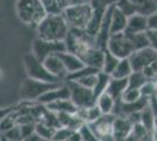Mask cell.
<instances>
[{"label": "cell", "instance_id": "46", "mask_svg": "<svg viewBox=\"0 0 157 141\" xmlns=\"http://www.w3.org/2000/svg\"><path fill=\"white\" fill-rule=\"evenodd\" d=\"M52 141H54V140H52Z\"/></svg>", "mask_w": 157, "mask_h": 141}, {"label": "cell", "instance_id": "12", "mask_svg": "<svg viewBox=\"0 0 157 141\" xmlns=\"http://www.w3.org/2000/svg\"><path fill=\"white\" fill-rule=\"evenodd\" d=\"M44 65L47 68V71L52 75H54L56 79H59L60 81L67 80L68 71H67V68L58 54H53V55L47 57L44 60Z\"/></svg>", "mask_w": 157, "mask_h": 141}, {"label": "cell", "instance_id": "35", "mask_svg": "<svg viewBox=\"0 0 157 141\" xmlns=\"http://www.w3.org/2000/svg\"><path fill=\"white\" fill-rule=\"evenodd\" d=\"M73 132H74V129H72V128L61 126V127H59L56 129L55 134L53 136V140L54 141H68V139H69V136L72 135Z\"/></svg>", "mask_w": 157, "mask_h": 141}, {"label": "cell", "instance_id": "24", "mask_svg": "<svg viewBox=\"0 0 157 141\" xmlns=\"http://www.w3.org/2000/svg\"><path fill=\"white\" fill-rule=\"evenodd\" d=\"M136 7L137 13L143 15H150L157 11V0H131Z\"/></svg>", "mask_w": 157, "mask_h": 141}, {"label": "cell", "instance_id": "10", "mask_svg": "<svg viewBox=\"0 0 157 141\" xmlns=\"http://www.w3.org/2000/svg\"><path fill=\"white\" fill-rule=\"evenodd\" d=\"M115 118H116L115 114H103L95 122L87 125L100 141H115L113 134Z\"/></svg>", "mask_w": 157, "mask_h": 141}, {"label": "cell", "instance_id": "45", "mask_svg": "<svg viewBox=\"0 0 157 141\" xmlns=\"http://www.w3.org/2000/svg\"><path fill=\"white\" fill-rule=\"evenodd\" d=\"M83 141H86V140H83Z\"/></svg>", "mask_w": 157, "mask_h": 141}, {"label": "cell", "instance_id": "9", "mask_svg": "<svg viewBox=\"0 0 157 141\" xmlns=\"http://www.w3.org/2000/svg\"><path fill=\"white\" fill-rule=\"evenodd\" d=\"M67 51L65 41H49L36 37L32 44V53L44 61L47 57Z\"/></svg>", "mask_w": 157, "mask_h": 141}, {"label": "cell", "instance_id": "31", "mask_svg": "<svg viewBox=\"0 0 157 141\" xmlns=\"http://www.w3.org/2000/svg\"><path fill=\"white\" fill-rule=\"evenodd\" d=\"M115 6L117 7L122 13H124L128 18L137 13L136 7L132 4L131 0H117V1L115 2Z\"/></svg>", "mask_w": 157, "mask_h": 141}, {"label": "cell", "instance_id": "25", "mask_svg": "<svg viewBox=\"0 0 157 141\" xmlns=\"http://www.w3.org/2000/svg\"><path fill=\"white\" fill-rule=\"evenodd\" d=\"M140 122H141L149 132H152V131H154V126H155V114H154V109H152L150 104H149L148 106H145V107L141 111Z\"/></svg>", "mask_w": 157, "mask_h": 141}, {"label": "cell", "instance_id": "44", "mask_svg": "<svg viewBox=\"0 0 157 141\" xmlns=\"http://www.w3.org/2000/svg\"><path fill=\"white\" fill-rule=\"evenodd\" d=\"M86 1H88V2H89V1H90V0H86Z\"/></svg>", "mask_w": 157, "mask_h": 141}, {"label": "cell", "instance_id": "11", "mask_svg": "<svg viewBox=\"0 0 157 141\" xmlns=\"http://www.w3.org/2000/svg\"><path fill=\"white\" fill-rule=\"evenodd\" d=\"M129 60L134 71H143L144 68L157 60V51L151 47H144L135 51L129 57Z\"/></svg>", "mask_w": 157, "mask_h": 141}, {"label": "cell", "instance_id": "26", "mask_svg": "<svg viewBox=\"0 0 157 141\" xmlns=\"http://www.w3.org/2000/svg\"><path fill=\"white\" fill-rule=\"evenodd\" d=\"M56 129H58L56 127L51 126V125H48V123L44 122V121H40V122H38V123L35 125V132H36L41 138H44V139L47 141L53 140V136L55 134Z\"/></svg>", "mask_w": 157, "mask_h": 141}, {"label": "cell", "instance_id": "40", "mask_svg": "<svg viewBox=\"0 0 157 141\" xmlns=\"http://www.w3.org/2000/svg\"><path fill=\"white\" fill-rule=\"evenodd\" d=\"M148 29L157 31V11L148 15Z\"/></svg>", "mask_w": 157, "mask_h": 141}, {"label": "cell", "instance_id": "7", "mask_svg": "<svg viewBox=\"0 0 157 141\" xmlns=\"http://www.w3.org/2000/svg\"><path fill=\"white\" fill-rule=\"evenodd\" d=\"M107 49L114 55H116L118 59L129 58L135 52V47L132 45L129 35L125 32L111 34L107 45Z\"/></svg>", "mask_w": 157, "mask_h": 141}, {"label": "cell", "instance_id": "34", "mask_svg": "<svg viewBox=\"0 0 157 141\" xmlns=\"http://www.w3.org/2000/svg\"><path fill=\"white\" fill-rule=\"evenodd\" d=\"M46 8L48 14H59L62 13V8L60 6L59 0H40Z\"/></svg>", "mask_w": 157, "mask_h": 141}, {"label": "cell", "instance_id": "17", "mask_svg": "<svg viewBox=\"0 0 157 141\" xmlns=\"http://www.w3.org/2000/svg\"><path fill=\"white\" fill-rule=\"evenodd\" d=\"M58 55H59V58L62 60L63 65H65L66 68H67L68 75L74 73V72H76L78 69H81V68H83L86 66L85 62L82 61V59H81L78 55L72 53V52H69V51L60 52V53H58Z\"/></svg>", "mask_w": 157, "mask_h": 141}, {"label": "cell", "instance_id": "28", "mask_svg": "<svg viewBox=\"0 0 157 141\" xmlns=\"http://www.w3.org/2000/svg\"><path fill=\"white\" fill-rule=\"evenodd\" d=\"M150 81L142 71H134L131 75L128 78V88H136V89H141L145 82Z\"/></svg>", "mask_w": 157, "mask_h": 141}, {"label": "cell", "instance_id": "27", "mask_svg": "<svg viewBox=\"0 0 157 141\" xmlns=\"http://www.w3.org/2000/svg\"><path fill=\"white\" fill-rule=\"evenodd\" d=\"M110 79H111V76L109 75V74H105V72H102V71L98 73L96 85H95V87L93 88L96 99H98L101 94H103L105 91H107L108 85H109V82H110Z\"/></svg>", "mask_w": 157, "mask_h": 141}, {"label": "cell", "instance_id": "38", "mask_svg": "<svg viewBox=\"0 0 157 141\" xmlns=\"http://www.w3.org/2000/svg\"><path fill=\"white\" fill-rule=\"evenodd\" d=\"M116 1L117 0H90L89 2L92 4L94 10H96V8H108V7L115 5Z\"/></svg>", "mask_w": 157, "mask_h": 141}, {"label": "cell", "instance_id": "19", "mask_svg": "<svg viewBox=\"0 0 157 141\" xmlns=\"http://www.w3.org/2000/svg\"><path fill=\"white\" fill-rule=\"evenodd\" d=\"M127 24H128V17L124 13H122L117 7L114 5L113 12H111V24H110L111 34L125 32Z\"/></svg>", "mask_w": 157, "mask_h": 141}, {"label": "cell", "instance_id": "37", "mask_svg": "<svg viewBox=\"0 0 157 141\" xmlns=\"http://www.w3.org/2000/svg\"><path fill=\"white\" fill-rule=\"evenodd\" d=\"M156 92V82L155 81H148L141 87V93L145 98H152Z\"/></svg>", "mask_w": 157, "mask_h": 141}, {"label": "cell", "instance_id": "39", "mask_svg": "<svg viewBox=\"0 0 157 141\" xmlns=\"http://www.w3.org/2000/svg\"><path fill=\"white\" fill-rule=\"evenodd\" d=\"M147 35H148V40H149V46L157 51V31L148 29Z\"/></svg>", "mask_w": 157, "mask_h": 141}, {"label": "cell", "instance_id": "42", "mask_svg": "<svg viewBox=\"0 0 157 141\" xmlns=\"http://www.w3.org/2000/svg\"><path fill=\"white\" fill-rule=\"evenodd\" d=\"M22 141H47V140H45L44 138H41L36 132H34V133L29 134L28 136H26Z\"/></svg>", "mask_w": 157, "mask_h": 141}, {"label": "cell", "instance_id": "16", "mask_svg": "<svg viewBox=\"0 0 157 141\" xmlns=\"http://www.w3.org/2000/svg\"><path fill=\"white\" fill-rule=\"evenodd\" d=\"M148 31V17L143 14L136 13L128 18V24L125 28V33L136 34Z\"/></svg>", "mask_w": 157, "mask_h": 141}, {"label": "cell", "instance_id": "36", "mask_svg": "<svg viewBox=\"0 0 157 141\" xmlns=\"http://www.w3.org/2000/svg\"><path fill=\"white\" fill-rule=\"evenodd\" d=\"M4 136H6L10 141H22L24 136H22V132L20 126H14L11 129H8L6 132H4Z\"/></svg>", "mask_w": 157, "mask_h": 141}, {"label": "cell", "instance_id": "8", "mask_svg": "<svg viewBox=\"0 0 157 141\" xmlns=\"http://www.w3.org/2000/svg\"><path fill=\"white\" fill-rule=\"evenodd\" d=\"M71 89V99L78 108H89L96 105V96L90 88L83 87L75 81H67Z\"/></svg>", "mask_w": 157, "mask_h": 141}, {"label": "cell", "instance_id": "15", "mask_svg": "<svg viewBox=\"0 0 157 141\" xmlns=\"http://www.w3.org/2000/svg\"><path fill=\"white\" fill-rule=\"evenodd\" d=\"M105 49H101L98 46L92 47L87 53L81 58L85 62L86 66L96 68V69H102L103 66V60H105Z\"/></svg>", "mask_w": 157, "mask_h": 141}, {"label": "cell", "instance_id": "18", "mask_svg": "<svg viewBox=\"0 0 157 141\" xmlns=\"http://www.w3.org/2000/svg\"><path fill=\"white\" fill-rule=\"evenodd\" d=\"M46 108L52 113H71L76 114L78 111V107L73 102L72 99H61V100L51 102L46 106Z\"/></svg>", "mask_w": 157, "mask_h": 141}, {"label": "cell", "instance_id": "6", "mask_svg": "<svg viewBox=\"0 0 157 141\" xmlns=\"http://www.w3.org/2000/svg\"><path fill=\"white\" fill-rule=\"evenodd\" d=\"M22 64L28 78L47 82H62L49 73L44 65V61L38 59L32 52L22 55Z\"/></svg>", "mask_w": 157, "mask_h": 141}, {"label": "cell", "instance_id": "20", "mask_svg": "<svg viewBox=\"0 0 157 141\" xmlns=\"http://www.w3.org/2000/svg\"><path fill=\"white\" fill-rule=\"evenodd\" d=\"M107 8H96L94 10V13H93L90 20L88 22V26L86 27V32L92 35L94 38H96L100 28L102 26V22H103V18H105V14Z\"/></svg>", "mask_w": 157, "mask_h": 141}, {"label": "cell", "instance_id": "21", "mask_svg": "<svg viewBox=\"0 0 157 141\" xmlns=\"http://www.w3.org/2000/svg\"><path fill=\"white\" fill-rule=\"evenodd\" d=\"M127 88H128V78L127 79H115V78H111L105 92H108L114 99L118 100V99H121V96L127 91Z\"/></svg>", "mask_w": 157, "mask_h": 141}, {"label": "cell", "instance_id": "30", "mask_svg": "<svg viewBox=\"0 0 157 141\" xmlns=\"http://www.w3.org/2000/svg\"><path fill=\"white\" fill-rule=\"evenodd\" d=\"M128 35H129V38H130L134 47H135V51L144 48V47H150L149 46V40H148L147 32H142V33H136V34H128Z\"/></svg>", "mask_w": 157, "mask_h": 141}, {"label": "cell", "instance_id": "2", "mask_svg": "<svg viewBox=\"0 0 157 141\" xmlns=\"http://www.w3.org/2000/svg\"><path fill=\"white\" fill-rule=\"evenodd\" d=\"M15 13L22 24L36 29L40 22L46 18V8L40 0H17Z\"/></svg>", "mask_w": 157, "mask_h": 141}, {"label": "cell", "instance_id": "33", "mask_svg": "<svg viewBox=\"0 0 157 141\" xmlns=\"http://www.w3.org/2000/svg\"><path fill=\"white\" fill-rule=\"evenodd\" d=\"M101 72V71H100ZM92 73V74H88V75H86V76H82V78H80L78 80H75V82H78L80 85H82L83 87H87V88H93L95 87V85H96V81H98V73Z\"/></svg>", "mask_w": 157, "mask_h": 141}, {"label": "cell", "instance_id": "14", "mask_svg": "<svg viewBox=\"0 0 157 141\" xmlns=\"http://www.w3.org/2000/svg\"><path fill=\"white\" fill-rule=\"evenodd\" d=\"M61 99H71V89L68 87L67 82L61 84L58 87L53 88L51 91H48L44 95H41L39 99L36 100L38 104L47 106L48 104L54 102V101L61 100Z\"/></svg>", "mask_w": 157, "mask_h": 141}, {"label": "cell", "instance_id": "13", "mask_svg": "<svg viewBox=\"0 0 157 141\" xmlns=\"http://www.w3.org/2000/svg\"><path fill=\"white\" fill-rule=\"evenodd\" d=\"M134 122L128 116L116 115L114 121V139L115 141H125L134 129Z\"/></svg>", "mask_w": 157, "mask_h": 141}, {"label": "cell", "instance_id": "41", "mask_svg": "<svg viewBox=\"0 0 157 141\" xmlns=\"http://www.w3.org/2000/svg\"><path fill=\"white\" fill-rule=\"evenodd\" d=\"M82 2H88V1H86V0H59V4L62 8V11L68 6L78 5V4H82Z\"/></svg>", "mask_w": 157, "mask_h": 141}, {"label": "cell", "instance_id": "32", "mask_svg": "<svg viewBox=\"0 0 157 141\" xmlns=\"http://www.w3.org/2000/svg\"><path fill=\"white\" fill-rule=\"evenodd\" d=\"M143 95L141 93V89H136V88H127L123 95L121 96L120 100L124 104H134L138 101Z\"/></svg>", "mask_w": 157, "mask_h": 141}, {"label": "cell", "instance_id": "1", "mask_svg": "<svg viewBox=\"0 0 157 141\" xmlns=\"http://www.w3.org/2000/svg\"><path fill=\"white\" fill-rule=\"evenodd\" d=\"M71 27L63 14H47L36 27L38 37L49 41H66Z\"/></svg>", "mask_w": 157, "mask_h": 141}, {"label": "cell", "instance_id": "3", "mask_svg": "<svg viewBox=\"0 0 157 141\" xmlns=\"http://www.w3.org/2000/svg\"><path fill=\"white\" fill-rule=\"evenodd\" d=\"M94 13V7L90 2H82L68 6L62 11V14L72 29H86Z\"/></svg>", "mask_w": 157, "mask_h": 141}, {"label": "cell", "instance_id": "29", "mask_svg": "<svg viewBox=\"0 0 157 141\" xmlns=\"http://www.w3.org/2000/svg\"><path fill=\"white\" fill-rule=\"evenodd\" d=\"M118 61H120V59H118L116 55H114V54L111 53V52H109L108 49H105L103 66H102V69H101V71L105 72V74L111 75V73L114 72V69L117 66Z\"/></svg>", "mask_w": 157, "mask_h": 141}, {"label": "cell", "instance_id": "43", "mask_svg": "<svg viewBox=\"0 0 157 141\" xmlns=\"http://www.w3.org/2000/svg\"><path fill=\"white\" fill-rule=\"evenodd\" d=\"M154 96H155V99H156V101H157V82H156V92H155V95H154Z\"/></svg>", "mask_w": 157, "mask_h": 141}, {"label": "cell", "instance_id": "4", "mask_svg": "<svg viewBox=\"0 0 157 141\" xmlns=\"http://www.w3.org/2000/svg\"><path fill=\"white\" fill-rule=\"evenodd\" d=\"M67 51L82 58L92 47L96 46L95 38L89 35L85 29H72L65 41Z\"/></svg>", "mask_w": 157, "mask_h": 141}, {"label": "cell", "instance_id": "22", "mask_svg": "<svg viewBox=\"0 0 157 141\" xmlns=\"http://www.w3.org/2000/svg\"><path fill=\"white\" fill-rule=\"evenodd\" d=\"M116 102H117V100L114 99L108 92H105L103 94H101L96 99V105L102 111L103 114H114V111H115V107H116Z\"/></svg>", "mask_w": 157, "mask_h": 141}, {"label": "cell", "instance_id": "5", "mask_svg": "<svg viewBox=\"0 0 157 141\" xmlns=\"http://www.w3.org/2000/svg\"><path fill=\"white\" fill-rule=\"evenodd\" d=\"M63 82H47V81L35 80L27 76L21 82L20 86V96L25 101H36L41 95L51 91L53 88L58 87Z\"/></svg>", "mask_w": 157, "mask_h": 141}, {"label": "cell", "instance_id": "23", "mask_svg": "<svg viewBox=\"0 0 157 141\" xmlns=\"http://www.w3.org/2000/svg\"><path fill=\"white\" fill-rule=\"evenodd\" d=\"M132 72H134V69L130 64V60H129V58H125V59H120L117 66L114 69L110 76L115 78V79H127L130 76Z\"/></svg>", "mask_w": 157, "mask_h": 141}]
</instances>
